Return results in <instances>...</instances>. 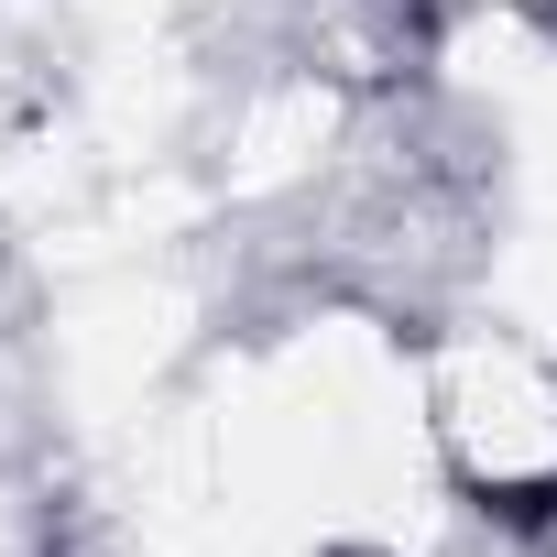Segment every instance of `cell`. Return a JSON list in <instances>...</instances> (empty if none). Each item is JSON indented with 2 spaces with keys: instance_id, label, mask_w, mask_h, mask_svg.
Segmentation results:
<instances>
[{
  "instance_id": "obj_1",
  "label": "cell",
  "mask_w": 557,
  "mask_h": 557,
  "mask_svg": "<svg viewBox=\"0 0 557 557\" xmlns=\"http://www.w3.org/2000/svg\"><path fill=\"white\" fill-rule=\"evenodd\" d=\"M481 513H503V524H546V513H557V470H546V481H503V492H481Z\"/></svg>"
}]
</instances>
